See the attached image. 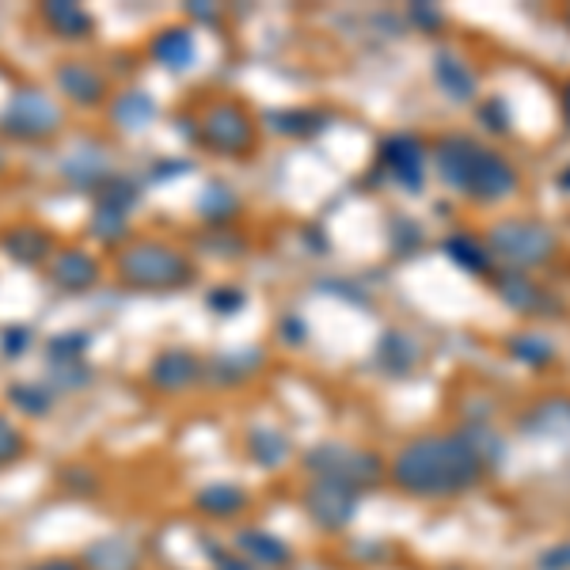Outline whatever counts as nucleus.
Listing matches in <instances>:
<instances>
[{
    "label": "nucleus",
    "instance_id": "f257e3e1",
    "mask_svg": "<svg viewBox=\"0 0 570 570\" xmlns=\"http://www.w3.org/2000/svg\"><path fill=\"white\" fill-rule=\"evenodd\" d=\"M479 449L465 438H426L399 452L396 484L411 495H457L479 476Z\"/></svg>",
    "mask_w": 570,
    "mask_h": 570
},
{
    "label": "nucleus",
    "instance_id": "f03ea898",
    "mask_svg": "<svg viewBox=\"0 0 570 570\" xmlns=\"http://www.w3.org/2000/svg\"><path fill=\"white\" fill-rule=\"evenodd\" d=\"M119 274L122 282L138 285V289H167V285L191 282V263L175 247L145 240V244H133L119 255Z\"/></svg>",
    "mask_w": 570,
    "mask_h": 570
},
{
    "label": "nucleus",
    "instance_id": "7ed1b4c3",
    "mask_svg": "<svg viewBox=\"0 0 570 570\" xmlns=\"http://www.w3.org/2000/svg\"><path fill=\"white\" fill-rule=\"evenodd\" d=\"M65 114L53 103V95L39 92V88H20L0 111V133L12 141H42L61 130Z\"/></svg>",
    "mask_w": 570,
    "mask_h": 570
},
{
    "label": "nucleus",
    "instance_id": "20e7f679",
    "mask_svg": "<svg viewBox=\"0 0 570 570\" xmlns=\"http://www.w3.org/2000/svg\"><path fill=\"white\" fill-rule=\"evenodd\" d=\"M202 141H206L210 149H221V153H247L255 141L252 119H247L236 103L210 106L206 119H202Z\"/></svg>",
    "mask_w": 570,
    "mask_h": 570
},
{
    "label": "nucleus",
    "instance_id": "39448f33",
    "mask_svg": "<svg viewBox=\"0 0 570 570\" xmlns=\"http://www.w3.org/2000/svg\"><path fill=\"white\" fill-rule=\"evenodd\" d=\"M0 247H4L8 259L20 266H42L58 255L53 252V247H58L53 233H47L42 225H34V221H20V225L4 228V233H0Z\"/></svg>",
    "mask_w": 570,
    "mask_h": 570
},
{
    "label": "nucleus",
    "instance_id": "423d86ee",
    "mask_svg": "<svg viewBox=\"0 0 570 570\" xmlns=\"http://www.w3.org/2000/svg\"><path fill=\"white\" fill-rule=\"evenodd\" d=\"M61 175H65L69 183L80 186V191H100V186L111 180V156H106V149L100 141H80L77 149H69L65 156H61Z\"/></svg>",
    "mask_w": 570,
    "mask_h": 570
},
{
    "label": "nucleus",
    "instance_id": "0eeeda50",
    "mask_svg": "<svg viewBox=\"0 0 570 570\" xmlns=\"http://www.w3.org/2000/svg\"><path fill=\"white\" fill-rule=\"evenodd\" d=\"M53 84H58V92L77 106H100L106 95V77L95 65L77 61V58L61 61L58 73H53Z\"/></svg>",
    "mask_w": 570,
    "mask_h": 570
},
{
    "label": "nucleus",
    "instance_id": "6e6552de",
    "mask_svg": "<svg viewBox=\"0 0 570 570\" xmlns=\"http://www.w3.org/2000/svg\"><path fill=\"white\" fill-rule=\"evenodd\" d=\"M305 502H308V513L319 525L338 529V525L350 521L354 506H358V491H354L350 484H338V479H319V484L308 491Z\"/></svg>",
    "mask_w": 570,
    "mask_h": 570
},
{
    "label": "nucleus",
    "instance_id": "1a4fd4ad",
    "mask_svg": "<svg viewBox=\"0 0 570 570\" xmlns=\"http://www.w3.org/2000/svg\"><path fill=\"white\" fill-rule=\"evenodd\" d=\"M50 282L65 293H84L100 282V263L80 247H65L50 259Z\"/></svg>",
    "mask_w": 570,
    "mask_h": 570
},
{
    "label": "nucleus",
    "instance_id": "9d476101",
    "mask_svg": "<svg viewBox=\"0 0 570 570\" xmlns=\"http://www.w3.org/2000/svg\"><path fill=\"white\" fill-rule=\"evenodd\" d=\"M42 23L65 42L92 39V27H95L92 16L80 4H73V0H50V4H42Z\"/></svg>",
    "mask_w": 570,
    "mask_h": 570
},
{
    "label": "nucleus",
    "instance_id": "9b49d317",
    "mask_svg": "<svg viewBox=\"0 0 570 570\" xmlns=\"http://www.w3.org/2000/svg\"><path fill=\"white\" fill-rule=\"evenodd\" d=\"M199 373H202L199 358H191L186 350H167V354H160V358L153 362V369H149V380H153L160 391H180V388L191 385Z\"/></svg>",
    "mask_w": 570,
    "mask_h": 570
},
{
    "label": "nucleus",
    "instance_id": "f8f14e48",
    "mask_svg": "<svg viewBox=\"0 0 570 570\" xmlns=\"http://www.w3.org/2000/svg\"><path fill=\"white\" fill-rule=\"evenodd\" d=\"M236 548H240V559H247V563H255V567H285L289 563V548L263 529L236 532Z\"/></svg>",
    "mask_w": 570,
    "mask_h": 570
},
{
    "label": "nucleus",
    "instance_id": "ddd939ff",
    "mask_svg": "<svg viewBox=\"0 0 570 570\" xmlns=\"http://www.w3.org/2000/svg\"><path fill=\"white\" fill-rule=\"evenodd\" d=\"M149 53L160 61L164 69H186L194 61V34L186 27H167L153 39Z\"/></svg>",
    "mask_w": 570,
    "mask_h": 570
},
{
    "label": "nucleus",
    "instance_id": "4468645a",
    "mask_svg": "<svg viewBox=\"0 0 570 570\" xmlns=\"http://www.w3.org/2000/svg\"><path fill=\"white\" fill-rule=\"evenodd\" d=\"M84 570H138V551L119 537L95 540L84 551Z\"/></svg>",
    "mask_w": 570,
    "mask_h": 570
},
{
    "label": "nucleus",
    "instance_id": "2eb2a0df",
    "mask_svg": "<svg viewBox=\"0 0 570 570\" xmlns=\"http://www.w3.org/2000/svg\"><path fill=\"white\" fill-rule=\"evenodd\" d=\"M153 114H156V103L149 100L145 92H122V95H114V103H111V122L122 130L149 126Z\"/></svg>",
    "mask_w": 570,
    "mask_h": 570
},
{
    "label": "nucleus",
    "instance_id": "dca6fc26",
    "mask_svg": "<svg viewBox=\"0 0 570 570\" xmlns=\"http://www.w3.org/2000/svg\"><path fill=\"white\" fill-rule=\"evenodd\" d=\"M194 502H199V510L213 513V518H233V513H240L247 506V498L233 484H213V487H202Z\"/></svg>",
    "mask_w": 570,
    "mask_h": 570
},
{
    "label": "nucleus",
    "instance_id": "f3484780",
    "mask_svg": "<svg viewBox=\"0 0 570 570\" xmlns=\"http://www.w3.org/2000/svg\"><path fill=\"white\" fill-rule=\"evenodd\" d=\"M88 346H92V335L88 332H61L47 343V358L50 365H73V362H84Z\"/></svg>",
    "mask_w": 570,
    "mask_h": 570
},
{
    "label": "nucleus",
    "instance_id": "a211bd4d",
    "mask_svg": "<svg viewBox=\"0 0 570 570\" xmlns=\"http://www.w3.org/2000/svg\"><path fill=\"white\" fill-rule=\"evenodd\" d=\"M8 399H12L16 411H23L27 418H42L53 411V391L42 385H12L8 388Z\"/></svg>",
    "mask_w": 570,
    "mask_h": 570
},
{
    "label": "nucleus",
    "instance_id": "6ab92c4d",
    "mask_svg": "<svg viewBox=\"0 0 570 570\" xmlns=\"http://www.w3.org/2000/svg\"><path fill=\"white\" fill-rule=\"evenodd\" d=\"M88 233L100 240V244H122V240H126V233H130L126 213L106 210V206H95V210H92V221H88Z\"/></svg>",
    "mask_w": 570,
    "mask_h": 570
},
{
    "label": "nucleus",
    "instance_id": "aec40b11",
    "mask_svg": "<svg viewBox=\"0 0 570 570\" xmlns=\"http://www.w3.org/2000/svg\"><path fill=\"white\" fill-rule=\"evenodd\" d=\"M138 186H133L130 180H106L100 186V194H95V206H106V210H119V213H126L133 202H138Z\"/></svg>",
    "mask_w": 570,
    "mask_h": 570
},
{
    "label": "nucleus",
    "instance_id": "412c9836",
    "mask_svg": "<svg viewBox=\"0 0 570 570\" xmlns=\"http://www.w3.org/2000/svg\"><path fill=\"white\" fill-rule=\"evenodd\" d=\"M247 445H252L255 460L266 465V468H278L282 460H285V438H282L278 430H255Z\"/></svg>",
    "mask_w": 570,
    "mask_h": 570
},
{
    "label": "nucleus",
    "instance_id": "4be33fe9",
    "mask_svg": "<svg viewBox=\"0 0 570 570\" xmlns=\"http://www.w3.org/2000/svg\"><path fill=\"white\" fill-rule=\"evenodd\" d=\"M233 210H236V199L221 183H213L210 191L202 194V213H206V221H225Z\"/></svg>",
    "mask_w": 570,
    "mask_h": 570
},
{
    "label": "nucleus",
    "instance_id": "5701e85b",
    "mask_svg": "<svg viewBox=\"0 0 570 570\" xmlns=\"http://www.w3.org/2000/svg\"><path fill=\"white\" fill-rule=\"evenodd\" d=\"M23 449H27L23 434L16 430L8 418H0V465H12V460H20Z\"/></svg>",
    "mask_w": 570,
    "mask_h": 570
},
{
    "label": "nucleus",
    "instance_id": "b1692460",
    "mask_svg": "<svg viewBox=\"0 0 570 570\" xmlns=\"http://www.w3.org/2000/svg\"><path fill=\"white\" fill-rule=\"evenodd\" d=\"M50 380H53V388H84L88 380H92V373H88V365H84V362L53 365V369H50Z\"/></svg>",
    "mask_w": 570,
    "mask_h": 570
},
{
    "label": "nucleus",
    "instance_id": "393cba45",
    "mask_svg": "<svg viewBox=\"0 0 570 570\" xmlns=\"http://www.w3.org/2000/svg\"><path fill=\"white\" fill-rule=\"evenodd\" d=\"M27 350H31V327L12 324L0 332V354H4V358H20Z\"/></svg>",
    "mask_w": 570,
    "mask_h": 570
},
{
    "label": "nucleus",
    "instance_id": "a878e982",
    "mask_svg": "<svg viewBox=\"0 0 570 570\" xmlns=\"http://www.w3.org/2000/svg\"><path fill=\"white\" fill-rule=\"evenodd\" d=\"M61 484H65L73 495H95V476L84 468H69L65 476H61Z\"/></svg>",
    "mask_w": 570,
    "mask_h": 570
},
{
    "label": "nucleus",
    "instance_id": "bb28decb",
    "mask_svg": "<svg viewBox=\"0 0 570 570\" xmlns=\"http://www.w3.org/2000/svg\"><path fill=\"white\" fill-rule=\"evenodd\" d=\"M240 305H244V293L240 289H213L210 293V308H217V312H236Z\"/></svg>",
    "mask_w": 570,
    "mask_h": 570
},
{
    "label": "nucleus",
    "instance_id": "cd10ccee",
    "mask_svg": "<svg viewBox=\"0 0 570 570\" xmlns=\"http://www.w3.org/2000/svg\"><path fill=\"white\" fill-rule=\"evenodd\" d=\"M213 559H217V567H221V570H266V567H252L247 559L225 556V551H213Z\"/></svg>",
    "mask_w": 570,
    "mask_h": 570
},
{
    "label": "nucleus",
    "instance_id": "c85d7f7f",
    "mask_svg": "<svg viewBox=\"0 0 570 570\" xmlns=\"http://www.w3.org/2000/svg\"><path fill=\"white\" fill-rule=\"evenodd\" d=\"M27 570H84V563H77V559H42V563Z\"/></svg>",
    "mask_w": 570,
    "mask_h": 570
}]
</instances>
